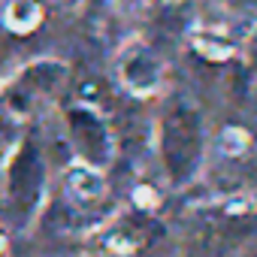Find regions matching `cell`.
I'll use <instances>...</instances> for the list:
<instances>
[{
	"label": "cell",
	"instance_id": "cell-1",
	"mask_svg": "<svg viewBox=\"0 0 257 257\" xmlns=\"http://www.w3.org/2000/svg\"><path fill=\"white\" fill-rule=\"evenodd\" d=\"M164 161L176 182H185L197 173L203 158V124L200 112L188 103H176L164 118Z\"/></svg>",
	"mask_w": 257,
	"mask_h": 257
},
{
	"label": "cell",
	"instance_id": "cell-2",
	"mask_svg": "<svg viewBox=\"0 0 257 257\" xmlns=\"http://www.w3.org/2000/svg\"><path fill=\"white\" fill-rule=\"evenodd\" d=\"M161 79H164V70H161V61L155 58L152 49L131 46L121 55V82L131 88L134 94H152V91H158Z\"/></svg>",
	"mask_w": 257,
	"mask_h": 257
},
{
	"label": "cell",
	"instance_id": "cell-3",
	"mask_svg": "<svg viewBox=\"0 0 257 257\" xmlns=\"http://www.w3.org/2000/svg\"><path fill=\"white\" fill-rule=\"evenodd\" d=\"M70 124H73V143L79 149V155L85 158V167H97L100 161L109 158V143H106V131L100 118H94L91 112H73L70 115Z\"/></svg>",
	"mask_w": 257,
	"mask_h": 257
},
{
	"label": "cell",
	"instance_id": "cell-4",
	"mask_svg": "<svg viewBox=\"0 0 257 257\" xmlns=\"http://www.w3.org/2000/svg\"><path fill=\"white\" fill-rule=\"evenodd\" d=\"M40 176H43V170H40L37 155H34V152H25V155L16 161L13 173H10V197H13L16 203H22V206H31L34 197H37Z\"/></svg>",
	"mask_w": 257,
	"mask_h": 257
},
{
	"label": "cell",
	"instance_id": "cell-5",
	"mask_svg": "<svg viewBox=\"0 0 257 257\" xmlns=\"http://www.w3.org/2000/svg\"><path fill=\"white\" fill-rule=\"evenodd\" d=\"M40 19V7H37V0H10V7H7V25L16 28V31H28L34 28Z\"/></svg>",
	"mask_w": 257,
	"mask_h": 257
},
{
	"label": "cell",
	"instance_id": "cell-6",
	"mask_svg": "<svg viewBox=\"0 0 257 257\" xmlns=\"http://www.w3.org/2000/svg\"><path fill=\"white\" fill-rule=\"evenodd\" d=\"M70 182H73V191H76L82 200H94V197H100V194H103V179H100L91 167H85V164L73 173V179H70Z\"/></svg>",
	"mask_w": 257,
	"mask_h": 257
},
{
	"label": "cell",
	"instance_id": "cell-7",
	"mask_svg": "<svg viewBox=\"0 0 257 257\" xmlns=\"http://www.w3.org/2000/svg\"><path fill=\"white\" fill-rule=\"evenodd\" d=\"M4 248H7V239H4V233H0V254H4Z\"/></svg>",
	"mask_w": 257,
	"mask_h": 257
},
{
	"label": "cell",
	"instance_id": "cell-8",
	"mask_svg": "<svg viewBox=\"0 0 257 257\" xmlns=\"http://www.w3.org/2000/svg\"><path fill=\"white\" fill-rule=\"evenodd\" d=\"M94 4H106V0H94Z\"/></svg>",
	"mask_w": 257,
	"mask_h": 257
}]
</instances>
